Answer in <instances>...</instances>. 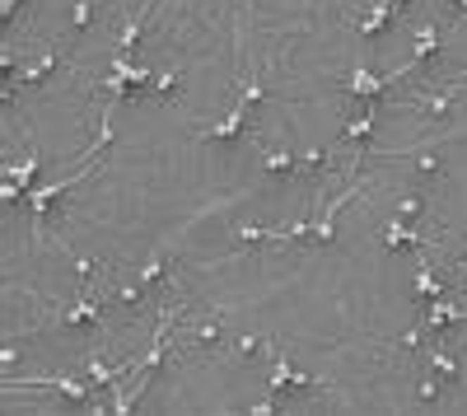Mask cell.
<instances>
[{"instance_id": "1", "label": "cell", "mask_w": 467, "mask_h": 416, "mask_svg": "<svg viewBox=\"0 0 467 416\" xmlns=\"http://www.w3.org/2000/svg\"><path fill=\"white\" fill-rule=\"evenodd\" d=\"M84 24H89V0H75V14H70V28L79 33Z\"/></svg>"}, {"instance_id": "2", "label": "cell", "mask_w": 467, "mask_h": 416, "mask_svg": "<svg viewBox=\"0 0 467 416\" xmlns=\"http://www.w3.org/2000/svg\"><path fill=\"white\" fill-rule=\"evenodd\" d=\"M454 5H463V10H467V0H454Z\"/></svg>"}]
</instances>
